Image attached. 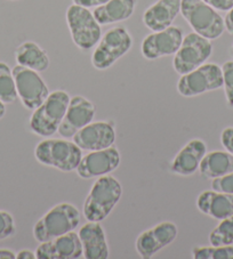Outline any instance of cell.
Wrapping results in <instances>:
<instances>
[{
  "label": "cell",
  "mask_w": 233,
  "mask_h": 259,
  "mask_svg": "<svg viewBox=\"0 0 233 259\" xmlns=\"http://www.w3.org/2000/svg\"><path fill=\"white\" fill-rule=\"evenodd\" d=\"M123 196V185L112 175L98 177L85 199L83 215L87 222L101 223L109 217Z\"/></svg>",
  "instance_id": "cell-1"
},
{
  "label": "cell",
  "mask_w": 233,
  "mask_h": 259,
  "mask_svg": "<svg viewBox=\"0 0 233 259\" xmlns=\"http://www.w3.org/2000/svg\"><path fill=\"white\" fill-rule=\"evenodd\" d=\"M34 158L44 166L70 172L79 166L83 150L72 140L47 137L35 145Z\"/></svg>",
  "instance_id": "cell-2"
},
{
  "label": "cell",
  "mask_w": 233,
  "mask_h": 259,
  "mask_svg": "<svg viewBox=\"0 0 233 259\" xmlns=\"http://www.w3.org/2000/svg\"><path fill=\"white\" fill-rule=\"evenodd\" d=\"M80 211L72 203L62 202L54 205L33 226V238L37 242L53 240L74 231L79 226Z\"/></svg>",
  "instance_id": "cell-3"
},
{
  "label": "cell",
  "mask_w": 233,
  "mask_h": 259,
  "mask_svg": "<svg viewBox=\"0 0 233 259\" xmlns=\"http://www.w3.org/2000/svg\"><path fill=\"white\" fill-rule=\"evenodd\" d=\"M70 95L57 89L49 93L42 105L35 109L29 120V128L34 135L47 138L56 134L68 109Z\"/></svg>",
  "instance_id": "cell-4"
},
{
  "label": "cell",
  "mask_w": 233,
  "mask_h": 259,
  "mask_svg": "<svg viewBox=\"0 0 233 259\" xmlns=\"http://www.w3.org/2000/svg\"><path fill=\"white\" fill-rule=\"evenodd\" d=\"M181 14L193 32L209 40L218 39L225 31L223 17L203 0H181Z\"/></svg>",
  "instance_id": "cell-5"
},
{
  "label": "cell",
  "mask_w": 233,
  "mask_h": 259,
  "mask_svg": "<svg viewBox=\"0 0 233 259\" xmlns=\"http://www.w3.org/2000/svg\"><path fill=\"white\" fill-rule=\"evenodd\" d=\"M133 46V38L124 26H114L102 35L92 54V65L98 71H105L115 64Z\"/></svg>",
  "instance_id": "cell-6"
},
{
  "label": "cell",
  "mask_w": 233,
  "mask_h": 259,
  "mask_svg": "<svg viewBox=\"0 0 233 259\" xmlns=\"http://www.w3.org/2000/svg\"><path fill=\"white\" fill-rule=\"evenodd\" d=\"M66 24L73 44L82 51L87 52L96 46L102 37L101 24L93 13L78 5H71L65 13Z\"/></svg>",
  "instance_id": "cell-7"
},
{
  "label": "cell",
  "mask_w": 233,
  "mask_h": 259,
  "mask_svg": "<svg viewBox=\"0 0 233 259\" xmlns=\"http://www.w3.org/2000/svg\"><path fill=\"white\" fill-rule=\"evenodd\" d=\"M213 54L212 40L196 32L184 35L181 47L175 53L173 68L180 75L189 73L205 64Z\"/></svg>",
  "instance_id": "cell-8"
},
{
  "label": "cell",
  "mask_w": 233,
  "mask_h": 259,
  "mask_svg": "<svg viewBox=\"0 0 233 259\" xmlns=\"http://www.w3.org/2000/svg\"><path fill=\"white\" fill-rule=\"evenodd\" d=\"M222 87L223 71L215 63H205L189 73L182 74L176 84L178 94L186 98L204 95Z\"/></svg>",
  "instance_id": "cell-9"
},
{
  "label": "cell",
  "mask_w": 233,
  "mask_h": 259,
  "mask_svg": "<svg viewBox=\"0 0 233 259\" xmlns=\"http://www.w3.org/2000/svg\"><path fill=\"white\" fill-rule=\"evenodd\" d=\"M15 79L17 97L26 110L34 111L49 95V88L39 72L22 65L12 69Z\"/></svg>",
  "instance_id": "cell-10"
},
{
  "label": "cell",
  "mask_w": 233,
  "mask_h": 259,
  "mask_svg": "<svg viewBox=\"0 0 233 259\" xmlns=\"http://www.w3.org/2000/svg\"><path fill=\"white\" fill-rule=\"evenodd\" d=\"M183 38V30L176 25H170L161 31H154L143 39L141 44L142 56L147 61H154L161 57L175 55L181 47Z\"/></svg>",
  "instance_id": "cell-11"
},
{
  "label": "cell",
  "mask_w": 233,
  "mask_h": 259,
  "mask_svg": "<svg viewBox=\"0 0 233 259\" xmlns=\"http://www.w3.org/2000/svg\"><path fill=\"white\" fill-rule=\"evenodd\" d=\"M120 152L114 145H112L107 149L91 151L86 155H83L75 172L83 180H92L110 175L120 166Z\"/></svg>",
  "instance_id": "cell-12"
},
{
  "label": "cell",
  "mask_w": 233,
  "mask_h": 259,
  "mask_svg": "<svg viewBox=\"0 0 233 259\" xmlns=\"http://www.w3.org/2000/svg\"><path fill=\"white\" fill-rule=\"evenodd\" d=\"M178 227L173 222H161L137 236L135 249L138 256L143 259H150L160 250L168 247L176 240Z\"/></svg>",
  "instance_id": "cell-13"
},
{
  "label": "cell",
  "mask_w": 233,
  "mask_h": 259,
  "mask_svg": "<svg viewBox=\"0 0 233 259\" xmlns=\"http://www.w3.org/2000/svg\"><path fill=\"white\" fill-rule=\"evenodd\" d=\"M95 113V105L88 98L82 95L71 97L65 115L57 133L63 138L72 140V137L80 129L94 121Z\"/></svg>",
  "instance_id": "cell-14"
},
{
  "label": "cell",
  "mask_w": 233,
  "mask_h": 259,
  "mask_svg": "<svg viewBox=\"0 0 233 259\" xmlns=\"http://www.w3.org/2000/svg\"><path fill=\"white\" fill-rule=\"evenodd\" d=\"M115 140V124L112 121H92L72 137L80 149L88 152L107 149Z\"/></svg>",
  "instance_id": "cell-15"
},
{
  "label": "cell",
  "mask_w": 233,
  "mask_h": 259,
  "mask_svg": "<svg viewBox=\"0 0 233 259\" xmlns=\"http://www.w3.org/2000/svg\"><path fill=\"white\" fill-rule=\"evenodd\" d=\"M34 252L37 259H79L84 257L82 241L74 231L40 242Z\"/></svg>",
  "instance_id": "cell-16"
},
{
  "label": "cell",
  "mask_w": 233,
  "mask_h": 259,
  "mask_svg": "<svg viewBox=\"0 0 233 259\" xmlns=\"http://www.w3.org/2000/svg\"><path fill=\"white\" fill-rule=\"evenodd\" d=\"M207 152L206 143L200 138H193L175 155L170 162V171L183 177L195 175Z\"/></svg>",
  "instance_id": "cell-17"
},
{
  "label": "cell",
  "mask_w": 233,
  "mask_h": 259,
  "mask_svg": "<svg viewBox=\"0 0 233 259\" xmlns=\"http://www.w3.org/2000/svg\"><path fill=\"white\" fill-rule=\"evenodd\" d=\"M86 259H106L110 256L105 231L98 222H87L78 232Z\"/></svg>",
  "instance_id": "cell-18"
},
{
  "label": "cell",
  "mask_w": 233,
  "mask_h": 259,
  "mask_svg": "<svg viewBox=\"0 0 233 259\" xmlns=\"http://www.w3.org/2000/svg\"><path fill=\"white\" fill-rule=\"evenodd\" d=\"M181 14V0H157L145 10L143 23L152 32L167 29Z\"/></svg>",
  "instance_id": "cell-19"
},
{
  "label": "cell",
  "mask_w": 233,
  "mask_h": 259,
  "mask_svg": "<svg viewBox=\"0 0 233 259\" xmlns=\"http://www.w3.org/2000/svg\"><path fill=\"white\" fill-rule=\"evenodd\" d=\"M196 204L200 212L214 220L222 221L233 216V194L207 190L198 195Z\"/></svg>",
  "instance_id": "cell-20"
},
{
  "label": "cell",
  "mask_w": 233,
  "mask_h": 259,
  "mask_svg": "<svg viewBox=\"0 0 233 259\" xmlns=\"http://www.w3.org/2000/svg\"><path fill=\"white\" fill-rule=\"evenodd\" d=\"M136 5L137 0H109L104 5L96 7L93 14L101 25L114 24L131 19Z\"/></svg>",
  "instance_id": "cell-21"
},
{
  "label": "cell",
  "mask_w": 233,
  "mask_h": 259,
  "mask_svg": "<svg viewBox=\"0 0 233 259\" xmlns=\"http://www.w3.org/2000/svg\"><path fill=\"white\" fill-rule=\"evenodd\" d=\"M16 63L25 68L45 72L51 65L47 52L34 41H24L15 49Z\"/></svg>",
  "instance_id": "cell-22"
},
{
  "label": "cell",
  "mask_w": 233,
  "mask_h": 259,
  "mask_svg": "<svg viewBox=\"0 0 233 259\" xmlns=\"http://www.w3.org/2000/svg\"><path fill=\"white\" fill-rule=\"evenodd\" d=\"M199 172L206 180L233 172V155L227 151L207 152L199 166Z\"/></svg>",
  "instance_id": "cell-23"
},
{
  "label": "cell",
  "mask_w": 233,
  "mask_h": 259,
  "mask_svg": "<svg viewBox=\"0 0 233 259\" xmlns=\"http://www.w3.org/2000/svg\"><path fill=\"white\" fill-rule=\"evenodd\" d=\"M17 98L13 71L5 62H0V101L7 105L15 103Z\"/></svg>",
  "instance_id": "cell-24"
},
{
  "label": "cell",
  "mask_w": 233,
  "mask_h": 259,
  "mask_svg": "<svg viewBox=\"0 0 233 259\" xmlns=\"http://www.w3.org/2000/svg\"><path fill=\"white\" fill-rule=\"evenodd\" d=\"M210 245H232L233 244V216L219 221V224L210 232Z\"/></svg>",
  "instance_id": "cell-25"
},
{
  "label": "cell",
  "mask_w": 233,
  "mask_h": 259,
  "mask_svg": "<svg viewBox=\"0 0 233 259\" xmlns=\"http://www.w3.org/2000/svg\"><path fill=\"white\" fill-rule=\"evenodd\" d=\"M195 259H233V245L196 247L192 250Z\"/></svg>",
  "instance_id": "cell-26"
},
{
  "label": "cell",
  "mask_w": 233,
  "mask_h": 259,
  "mask_svg": "<svg viewBox=\"0 0 233 259\" xmlns=\"http://www.w3.org/2000/svg\"><path fill=\"white\" fill-rule=\"evenodd\" d=\"M223 87L225 93L226 104L233 109V61H226L222 65Z\"/></svg>",
  "instance_id": "cell-27"
},
{
  "label": "cell",
  "mask_w": 233,
  "mask_h": 259,
  "mask_svg": "<svg viewBox=\"0 0 233 259\" xmlns=\"http://www.w3.org/2000/svg\"><path fill=\"white\" fill-rule=\"evenodd\" d=\"M16 232L15 220L11 212L0 210V241L12 238Z\"/></svg>",
  "instance_id": "cell-28"
},
{
  "label": "cell",
  "mask_w": 233,
  "mask_h": 259,
  "mask_svg": "<svg viewBox=\"0 0 233 259\" xmlns=\"http://www.w3.org/2000/svg\"><path fill=\"white\" fill-rule=\"evenodd\" d=\"M212 190L233 194V172L212 180Z\"/></svg>",
  "instance_id": "cell-29"
},
{
  "label": "cell",
  "mask_w": 233,
  "mask_h": 259,
  "mask_svg": "<svg viewBox=\"0 0 233 259\" xmlns=\"http://www.w3.org/2000/svg\"><path fill=\"white\" fill-rule=\"evenodd\" d=\"M221 143L225 151L233 155V127H226L221 134Z\"/></svg>",
  "instance_id": "cell-30"
},
{
  "label": "cell",
  "mask_w": 233,
  "mask_h": 259,
  "mask_svg": "<svg viewBox=\"0 0 233 259\" xmlns=\"http://www.w3.org/2000/svg\"><path fill=\"white\" fill-rule=\"evenodd\" d=\"M214 10L221 12H228L233 7V0H203Z\"/></svg>",
  "instance_id": "cell-31"
},
{
  "label": "cell",
  "mask_w": 233,
  "mask_h": 259,
  "mask_svg": "<svg viewBox=\"0 0 233 259\" xmlns=\"http://www.w3.org/2000/svg\"><path fill=\"white\" fill-rule=\"evenodd\" d=\"M74 5L82 6L85 8H96L104 5L109 0H72Z\"/></svg>",
  "instance_id": "cell-32"
},
{
  "label": "cell",
  "mask_w": 233,
  "mask_h": 259,
  "mask_svg": "<svg viewBox=\"0 0 233 259\" xmlns=\"http://www.w3.org/2000/svg\"><path fill=\"white\" fill-rule=\"evenodd\" d=\"M224 25H225V30L228 34L233 35V7L227 12L226 16L224 17Z\"/></svg>",
  "instance_id": "cell-33"
},
{
  "label": "cell",
  "mask_w": 233,
  "mask_h": 259,
  "mask_svg": "<svg viewBox=\"0 0 233 259\" xmlns=\"http://www.w3.org/2000/svg\"><path fill=\"white\" fill-rule=\"evenodd\" d=\"M16 258L17 259H34L37 257H35V252L32 251V250L23 249V250H20V251L16 253Z\"/></svg>",
  "instance_id": "cell-34"
},
{
  "label": "cell",
  "mask_w": 233,
  "mask_h": 259,
  "mask_svg": "<svg viewBox=\"0 0 233 259\" xmlns=\"http://www.w3.org/2000/svg\"><path fill=\"white\" fill-rule=\"evenodd\" d=\"M16 253L10 249H0V259H15Z\"/></svg>",
  "instance_id": "cell-35"
},
{
  "label": "cell",
  "mask_w": 233,
  "mask_h": 259,
  "mask_svg": "<svg viewBox=\"0 0 233 259\" xmlns=\"http://www.w3.org/2000/svg\"><path fill=\"white\" fill-rule=\"evenodd\" d=\"M5 114H6V104H4V103L0 101V119L5 117Z\"/></svg>",
  "instance_id": "cell-36"
},
{
  "label": "cell",
  "mask_w": 233,
  "mask_h": 259,
  "mask_svg": "<svg viewBox=\"0 0 233 259\" xmlns=\"http://www.w3.org/2000/svg\"><path fill=\"white\" fill-rule=\"evenodd\" d=\"M232 53H233V47H232Z\"/></svg>",
  "instance_id": "cell-37"
},
{
  "label": "cell",
  "mask_w": 233,
  "mask_h": 259,
  "mask_svg": "<svg viewBox=\"0 0 233 259\" xmlns=\"http://www.w3.org/2000/svg\"><path fill=\"white\" fill-rule=\"evenodd\" d=\"M13 2H16V0H13Z\"/></svg>",
  "instance_id": "cell-38"
}]
</instances>
